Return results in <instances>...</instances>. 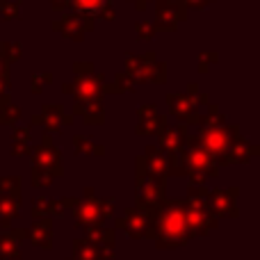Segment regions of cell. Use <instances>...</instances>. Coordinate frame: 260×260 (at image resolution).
<instances>
[{"label":"cell","mask_w":260,"mask_h":260,"mask_svg":"<svg viewBox=\"0 0 260 260\" xmlns=\"http://www.w3.org/2000/svg\"><path fill=\"white\" fill-rule=\"evenodd\" d=\"M151 229L160 249H174L187 242L192 233L185 215V201H169L165 206H157L151 212Z\"/></svg>","instance_id":"obj_1"},{"label":"cell","mask_w":260,"mask_h":260,"mask_svg":"<svg viewBox=\"0 0 260 260\" xmlns=\"http://www.w3.org/2000/svg\"><path fill=\"white\" fill-rule=\"evenodd\" d=\"M174 176H187L194 185L217 176V160L201 148L197 137H185L183 146L169 157V169Z\"/></svg>","instance_id":"obj_2"},{"label":"cell","mask_w":260,"mask_h":260,"mask_svg":"<svg viewBox=\"0 0 260 260\" xmlns=\"http://www.w3.org/2000/svg\"><path fill=\"white\" fill-rule=\"evenodd\" d=\"M235 137H238L235 128L226 126V121L221 119V114L217 112V108L212 105L210 112H208V117L203 119L201 130H199V135H197L201 148L206 153H210L215 160H226V155H229Z\"/></svg>","instance_id":"obj_3"},{"label":"cell","mask_w":260,"mask_h":260,"mask_svg":"<svg viewBox=\"0 0 260 260\" xmlns=\"http://www.w3.org/2000/svg\"><path fill=\"white\" fill-rule=\"evenodd\" d=\"M185 215H187V226L192 238L194 235H206L208 231L217 226V217L208 208L206 192H199V189H192V197L185 201Z\"/></svg>","instance_id":"obj_4"},{"label":"cell","mask_w":260,"mask_h":260,"mask_svg":"<svg viewBox=\"0 0 260 260\" xmlns=\"http://www.w3.org/2000/svg\"><path fill=\"white\" fill-rule=\"evenodd\" d=\"M235 194L238 189H212V192H206V201L208 208L212 210L215 217H235L238 210H235Z\"/></svg>","instance_id":"obj_5"},{"label":"cell","mask_w":260,"mask_h":260,"mask_svg":"<svg viewBox=\"0 0 260 260\" xmlns=\"http://www.w3.org/2000/svg\"><path fill=\"white\" fill-rule=\"evenodd\" d=\"M35 169H41V171H50V176H57L62 174V155L55 151V146L46 139L44 142V148H37L35 151Z\"/></svg>","instance_id":"obj_6"},{"label":"cell","mask_w":260,"mask_h":260,"mask_svg":"<svg viewBox=\"0 0 260 260\" xmlns=\"http://www.w3.org/2000/svg\"><path fill=\"white\" fill-rule=\"evenodd\" d=\"M123 231L133 238H144V235L151 231V212L142 210V208H135V210H128V215L119 221Z\"/></svg>","instance_id":"obj_7"},{"label":"cell","mask_w":260,"mask_h":260,"mask_svg":"<svg viewBox=\"0 0 260 260\" xmlns=\"http://www.w3.org/2000/svg\"><path fill=\"white\" fill-rule=\"evenodd\" d=\"M76 221L82 226H91V224H101L103 217L108 215L103 201H96V199H89V201H78L76 206Z\"/></svg>","instance_id":"obj_8"},{"label":"cell","mask_w":260,"mask_h":260,"mask_svg":"<svg viewBox=\"0 0 260 260\" xmlns=\"http://www.w3.org/2000/svg\"><path fill=\"white\" fill-rule=\"evenodd\" d=\"M99 94H101V78H96L94 73H89V76L78 73L76 76V99L80 101V103H96Z\"/></svg>","instance_id":"obj_9"},{"label":"cell","mask_w":260,"mask_h":260,"mask_svg":"<svg viewBox=\"0 0 260 260\" xmlns=\"http://www.w3.org/2000/svg\"><path fill=\"white\" fill-rule=\"evenodd\" d=\"M183 16H185V5L167 3V0H162V3L157 5V25H160L162 30H174V27L183 21Z\"/></svg>","instance_id":"obj_10"},{"label":"cell","mask_w":260,"mask_h":260,"mask_svg":"<svg viewBox=\"0 0 260 260\" xmlns=\"http://www.w3.org/2000/svg\"><path fill=\"white\" fill-rule=\"evenodd\" d=\"M142 162H146V174L153 176V178H162V176L167 174V169H169V160H167L165 155H162L160 151H155V148H148L146 155L142 157Z\"/></svg>","instance_id":"obj_11"},{"label":"cell","mask_w":260,"mask_h":260,"mask_svg":"<svg viewBox=\"0 0 260 260\" xmlns=\"http://www.w3.org/2000/svg\"><path fill=\"white\" fill-rule=\"evenodd\" d=\"M171 105V110H174L176 117L180 119H197V105H194V99L187 94H178V96H171V99H167Z\"/></svg>","instance_id":"obj_12"},{"label":"cell","mask_w":260,"mask_h":260,"mask_svg":"<svg viewBox=\"0 0 260 260\" xmlns=\"http://www.w3.org/2000/svg\"><path fill=\"white\" fill-rule=\"evenodd\" d=\"M16 212H18V192L3 189L0 192V219H3V226H9V221L16 217Z\"/></svg>","instance_id":"obj_13"},{"label":"cell","mask_w":260,"mask_h":260,"mask_svg":"<svg viewBox=\"0 0 260 260\" xmlns=\"http://www.w3.org/2000/svg\"><path fill=\"white\" fill-rule=\"evenodd\" d=\"M185 137H187V135L183 133V128H160V144L167 153H171V155L183 146Z\"/></svg>","instance_id":"obj_14"},{"label":"cell","mask_w":260,"mask_h":260,"mask_svg":"<svg viewBox=\"0 0 260 260\" xmlns=\"http://www.w3.org/2000/svg\"><path fill=\"white\" fill-rule=\"evenodd\" d=\"M30 240L37 244V247H44V249H50V221L48 219H41V221H35L32 229L27 231Z\"/></svg>","instance_id":"obj_15"},{"label":"cell","mask_w":260,"mask_h":260,"mask_svg":"<svg viewBox=\"0 0 260 260\" xmlns=\"http://www.w3.org/2000/svg\"><path fill=\"white\" fill-rule=\"evenodd\" d=\"M73 5V9L80 14H89V16H99L105 7H108V0H69Z\"/></svg>","instance_id":"obj_16"},{"label":"cell","mask_w":260,"mask_h":260,"mask_svg":"<svg viewBox=\"0 0 260 260\" xmlns=\"http://www.w3.org/2000/svg\"><path fill=\"white\" fill-rule=\"evenodd\" d=\"M57 30H62L67 37H71V39H76V41H78V39H82V32L89 30V27L82 25L80 18H78V16H67V18H64V21L57 25Z\"/></svg>","instance_id":"obj_17"},{"label":"cell","mask_w":260,"mask_h":260,"mask_svg":"<svg viewBox=\"0 0 260 260\" xmlns=\"http://www.w3.org/2000/svg\"><path fill=\"white\" fill-rule=\"evenodd\" d=\"M16 235H23V233H12V235H5L0 238V258H18V247H16Z\"/></svg>","instance_id":"obj_18"},{"label":"cell","mask_w":260,"mask_h":260,"mask_svg":"<svg viewBox=\"0 0 260 260\" xmlns=\"http://www.w3.org/2000/svg\"><path fill=\"white\" fill-rule=\"evenodd\" d=\"M137 32H139V39H151L153 32H155V27H153V25H146V23H139V25H137Z\"/></svg>","instance_id":"obj_19"},{"label":"cell","mask_w":260,"mask_h":260,"mask_svg":"<svg viewBox=\"0 0 260 260\" xmlns=\"http://www.w3.org/2000/svg\"><path fill=\"white\" fill-rule=\"evenodd\" d=\"M3 16H5V18L16 16V7H9L7 3H3Z\"/></svg>","instance_id":"obj_20"},{"label":"cell","mask_w":260,"mask_h":260,"mask_svg":"<svg viewBox=\"0 0 260 260\" xmlns=\"http://www.w3.org/2000/svg\"><path fill=\"white\" fill-rule=\"evenodd\" d=\"M183 5L185 7H203V5H208V0H183Z\"/></svg>","instance_id":"obj_21"},{"label":"cell","mask_w":260,"mask_h":260,"mask_svg":"<svg viewBox=\"0 0 260 260\" xmlns=\"http://www.w3.org/2000/svg\"><path fill=\"white\" fill-rule=\"evenodd\" d=\"M50 3H53V7H55V9H59V7H64V5H67L69 0H50Z\"/></svg>","instance_id":"obj_22"},{"label":"cell","mask_w":260,"mask_h":260,"mask_svg":"<svg viewBox=\"0 0 260 260\" xmlns=\"http://www.w3.org/2000/svg\"><path fill=\"white\" fill-rule=\"evenodd\" d=\"M7 78V67H3V59H0V80Z\"/></svg>","instance_id":"obj_23"},{"label":"cell","mask_w":260,"mask_h":260,"mask_svg":"<svg viewBox=\"0 0 260 260\" xmlns=\"http://www.w3.org/2000/svg\"><path fill=\"white\" fill-rule=\"evenodd\" d=\"M135 3H137V7L142 9V7H144V3H146V0H135Z\"/></svg>","instance_id":"obj_24"}]
</instances>
